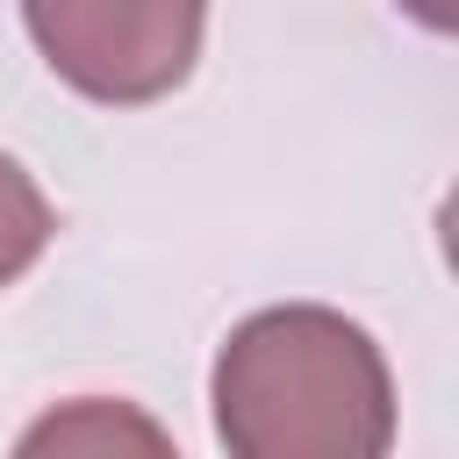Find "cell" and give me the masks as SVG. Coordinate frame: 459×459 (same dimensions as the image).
<instances>
[{
  "mask_svg": "<svg viewBox=\"0 0 459 459\" xmlns=\"http://www.w3.org/2000/svg\"><path fill=\"white\" fill-rule=\"evenodd\" d=\"M122 430H136V437L165 445L151 423H136V416H115V423H108V409H100V402H86L79 416H50V423H36V430L22 437V452H36V445H108V437H122Z\"/></svg>",
  "mask_w": 459,
  "mask_h": 459,
  "instance_id": "277c9868",
  "label": "cell"
},
{
  "mask_svg": "<svg viewBox=\"0 0 459 459\" xmlns=\"http://www.w3.org/2000/svg\"><path fill=\"white\" fill-rule=\"evenodd\" d=\"M416 22H430V29H452V0H402Z\"/></svg>",
  "mask_w": 459,
  "mask_h": 459,
  "instance_id": "5b68a950",
  "label": "cell"
},
{
  "mask_svg": "<svg viewBox=\"0 0 459 459\" xmlns=\"http://www.w3.org/2000/svg\"><path fill=\"white\" fill-rule=\"evenodd\" d=\"M208 394L237 459H373L394 437L380 344L316 301L244 316L215 351Z\"/></svg>",
  "mask_w": 459,
  "mask_h": 459,
  "instance_id": "6da1fadb",
  "label": "cell"
},
{
  "mask_svg": "<svg viewBox=\"0 0 459 459\" xmlns=\"http://www.w3.org/2000/svg\"><path fill=\"white\" fill-rule=\"evenodd\" d=\"M22 22L72 93L100 108H143L186 86L208 0H22Z\"/></svg>",
  "mask_w": 459,
  "mask_h": 459,
  "instance_id": "7a4b0ae2",
  "label": "cell"
},
{
  "mask_svg": "<svg viewBox=\"0 0 459 459\" xmlns=\"http://www.w3.org/2000/svg\"><path fill=\"white\" fill-rule=\"evenodd\" d=\"M50 230H57V215H50L43 186H36V179L0 151V287H14V280L43 258Z\"/></svg>",
  "mask_w": 459,
  "mask_h": 459,
  "instance_id": "3957f363",
  "label": "cell"
}]
</instances>
